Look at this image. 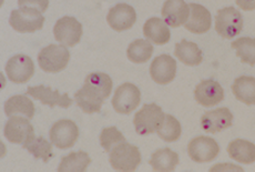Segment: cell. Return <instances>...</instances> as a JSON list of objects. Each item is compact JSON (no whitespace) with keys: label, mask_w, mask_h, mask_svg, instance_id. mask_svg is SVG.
Listing matches in <instances>:
<instances>
[{"label":"cell","mask_w":255,"mask_h":172,"mask_svg":"<svg viewBox=\"0 0 255 172\" xmlns=\"http://www.w3.org/2000/svg\"><path fill=\"white\" fill-rule=\"evenodd\" d=\"M174 55L186 66H199L203 60V53L197 43L188 40H181L175 45Z\"/></svg>","instance_id":"7402d4cb"},{"label":"cell","mask_w":255,"mask_h":172,"mask_svg":"<svg viewBox=\"0 0 255 172\" xmlns=\"http://www.w3.org/2000/svg\"><path fill=\"white\" fill-rule=\"evenodd\" d=\"M220 146L211 137L199 136L189 142L188 154L191 159L198 164H207L217 158Z\"/></svg>","instance_id":"52a82bcc"},{"label":"cell","mask_w":255,"mask_h":172,"mask_svg":"<svg viewBox=\"0 0 255 172\" xmlns=\"http://www.w3.org/2000/svg\"><path fill=\"white\" fill-rule=\"evenodd\" d=\"M18 6L19 8H31L45 12L49 6V0H18Z\"/></svg>","instance_id":"d6a6232c"},{"label":"cell","mask_w":255,"mask_h":172,"mask_svg":"<svg viewBox=\"0 0 255 172\" xmlns=\"http://www.w3.org/2000/svg\"><path fill=\"white\" fill-rule=\"evenodd\" d=\"M243 29V16L234 7L220 9L215 16V30L221 37L232 39Z\"/></svg>","instance_id":"5b68a950"},{"label":"cell","mask_w":255,"mask_h":172,"mask_svg":"<svg viewBox=\"0 0 255 172\" xmlns=\"http://www.w3.org/2000/svg\"><path fill=\"white\" fill-rule=\"evenodd\" d=\"M228 154L232 160L251 165L255 162V145L248 140L235 139L228 146Z\"/></svg>","instance_id":"44dd1931"},{"label":"cell","mask_w":255,"mask_h":172,"mask_svg":"<svg viewBox=\"0 0 255 172\" xmlns=\"http://www.w3.org/2000/svg\"><path fill=\"white\" fill-rule=\"evenodd\" d=\"M4 114L8 117L23 116L29 120L35 116V106L33 102L26 96H12L4 102Z\"/></svg>","instance_id":"603a6c76"},{"label":"cell","mask_w":255,"mask_h":172,"mask_svg":"<svg viewBox=\"0 0 255 172\" xmlns=\"http://www.w3.org/2000/svg\"><path fill=\"white\" fill-rule=\"evenodd\" d=\"M243 171L241 167L239 166H234V165H218L214 166L212 169H210V171Z\"/></svg>","instance_id":"e575fe53"},{"label":"cell","mask_w":255,"mask_h":172,"mask_svg":"<svg viewBox=\"0 0 255 172\" xmlns=\"http://www.w3.org/2000/svg\"><path fill=\"white\" fill-rule=\"evenodd\" d=\"M140 101L141 92L139 88L130 82H126L117 88L111 103L118 114L129 115L136 109Z\"/></svg>","instance_id":"8992f818"},{"label":"cell","mask_w":255,"mask_h":172,"mask_svg":"<svg viewBox=\"0 0 255 172\" xmlns=\"http://www.w3.org/2000/svg\"><path fill=\"white\" fill-rule=\"evenodd\" d=\"M109 161L112 168L117 171H134L141 164L140 150L138 147L128 144L127 141L122 142L110 151Z\"/></svg>","instance_id":"7a4b0ae2"},{"label":"cell","mask_w":255,"mask_h":172,"mask_svg":"<svg viewBox=\"0 0 255 172\" xmlns=\"http://www.w3.org/2000/svg\"><path fill=\"white\" fill-rule=\"evenodd\" d=\"M181 132H182V128L180 122L173 116L165 115L163 124L161 125L156 134L165 142H174L180 138Z\"/></svg>","instance_id":"f546056e"},{"label":"cell","mask_w":255,"mask_h":172,"mask_svg":"<svg viewBox=\"0 0 255 172\" xmlns=\"http://www.w3.org/2000/svg\"><path fill=\"white\" fill-rule=\"evenodd\" d=\"M45 23L42 13L31 8L14 9L10 13L9 24L17 32H35L41 30Z\"/></svg>","instance_id":"277c9868"},{"label":"cell","mask_w":255,"mask_h":172,"mask_svg":"<svg viewBox=\"0 0 255 172\" xmlns=\"http://www.w3.org/2000/svg\"><path fill=\"white\" fill-rule=\"evenodd\" d=\"M190 16L184 23V28L195 34L208 32L212 26V16L207 8L199 3H189Z\"/></svg>","instance_id":"e0dca14e"},{"label":"cell","mask_w":255,"mask_h":172,"mask_svg":"<svg viewBox=\"0 0 255 172\" xmlns=\"http://www.w3.org/2000/svg\"><path fill=\"white\" fill-rule=\"evenodd\" d=\"M161 13L168 26L178 28L188 21L190 7L184 0H166Z\"/></svg>","instance_id":"d6986e66"},{"label":"cell","mask_w":255,"mask_h":172,"mask_svg":"<svg viewBox=\"0 0 255 172\" xmlns=\"http://www.w3.org/2000/svg\"><path fill=\"white\" fill-rule=\"evenodd\" d=\"M4 69H6L8 79L14 83L27 82L35 73V65H33L32 59L22 53L9 59Z\"/></svg>","instance_id":"30bf717a"},{"label":"cell","mask_w":255,"mask_h":172,"mask_svg":"<svg viewBox=\"0 0 255 172\" xmlns=\"http://www.w3.org/2000/svg\"><path fill=\"white\" fill-rule=\"evenodd\" d=\"M51 144L58 149H69L75 146L79 138V129L71 120H59L49 131Z\"/></svg>","instance_id":"ba28073f"},{"label":"cell","mask_w":255,"mask_h":172,"mask_svg":"<svg viewBox=\"0 0 255 172\" xmlns=\"http://www.w3.org/2000/svg\"><path fill=\"white\" fill-rule=\"evenodd\" d=\"M85 82L89 83L92 87H95L97 90H99L105 96L106 99L110 96L112 86H114V82H112L110 76L104 72L90 73V75L87 76Z\"/></svg>","instance_id":"4dcf8cb0"},{"label":"cell","mask_w":255,"mask_h":172,"mask_svg":"<svg viewBox=\"0 0 255 172\" xmlns=\"http://www.w3.org/2000/svg\"><path fill=\"white\" fill-rule=\"evenodd\" d=\"M27 95L32 97L35 100L40 101L42 105H47L51 108L59 106L66 109L72 105V99L67 93H60L58 90H52L50 87L43 85L28 87Z\"/></svg>","instance_id":"4fadbf2b"},{"label":"cell","mask_w":255,"mask_h":172,"mask_svg":"<svg viewBox=\"0 0 255 172\" xmlns=\"http://www.w3.org/2000/svg\"><path fill=\"white\" fill-rule=\"evenodd\" d=\"M22 146L36 159H41L43 162H48L49 159L52 158V144L46 140L45 138L33 136Z\"/></svg>","instance_id":"83f0119b"},{"label":"cell","mask_w":255,"mask_h":172,"mask_svg":"<svg viewBox=\"0 0 255 172\" xmlns=\"http://www.w3.org/2000/svg\"><path fill=\"white\" fill-rule=\"evenodd\" d=\"M194 98L202 107H214L224 99V90L215 80H202L195 87Z\"/></svg>","instance_id":"9a60e30c"},{"label":"cell","mask_w":255,"mask_h":172,"mask_svg":"<svg viewBox=\"0 0 255 172\" xmlns=\"http://www.w3.org/2000/svg\"><path fill=\"white\" fill-rule=\"evenodd\" d=\"M70 60V53L65 46L49 45L38 55V63L45 72L57 73L63 70Z\"/></svg>","instance_id":"3957f363"},{"label":"cell","mask_w":255,"mask_h":172,"mask_svg":"<svg viewBox=\"0 0 255 172\" xmlns=\"http://www.w3.org/2000/svg\"><path fill=\"white\" fill-rule=\"evenodd\" d=\"M233 95L239 101L248 106H255V78L241 76L234 80L231 87Z\"/></svg>","instance_id":"cb8c5ba5"},{"label":"cell","mask_w":255,"mask_h":172,"mask_svg":"<svg viewBox=\"0 0 255 172\" xmlns=\"http://www.w3.org/2000/svg\"><path fill=\"white\" fill-rule=\"evenodd\" d=\"M232 124L233 114L229 108H218L215 110L205 112L201 117V128L208 134H218L228 129Z\"/></svg>","instance_id":"7c38bea8"},{"label":"cell","mask_w":255,"mask_h":172,"mask_svg":"<svg viewBox=\"0 0 255 172\" xmlns=\"http://www.w3.org/2000/svg\"><path fill=\"white\" fill-rule=\"evenodd\" d=\"M153 53V46L144 39H136L127 49L128 59L133 63H144Z\"/></svg>","instance_id":"4316f807"},{"label":"cell","mask_w":255,"mask_h":172,"mask_svg":"<svg viewBox=\"0 0 255 172\" xmlns=\"http://www.w3.org/2000/svg\"><path fill=\"white\" fill-rule=\"evenodd\" d=\"M164 112L155 103L144 105L142 109L135 114L133 125L136 134L140 136H148L159 130L164 120Z\"/></svg>","instance_id":"6da1fadb"},{"label":"cell","mask_w":255,"mask_h":172,"mask_svg":"<svg viewBox=\"0 0 255 172\" xmlns=\"http://www.w3.org/2000/svg\"><path fill=\"white\" fill-rule=\"evenodd\" d=\"M75 98L78 107H80V109L86 114L99 112L102 105H104V101L106 100L105 96L99 90H97L95 87L86 82L81 89L76 92Z\"/></svg>","instance_id":"ac0fdd59"},{"label":"cell","mask_w":255,"mask_h":172,"mask_svg":"<svg viewBox=\"0 0 255 172\" xmlns=\"http://www.w3.org/2000/svg\"><path fill=\"white\" fill-rule=\"evenodd\" d=\"M235 2L245 11L255 10V0H235Z\"/></svg>","instance_id":"836d02e7"},{"label":"cell","mask_w":255,"mask_h":172,"mask_svg":"<svg viewBox=\"0 0 255 172\" xmlns=\"http://www.w3.org/2000/svg\"><path fill=\"white\" fill-rule=\"evenodd\" d=\"M126 141L125 136L117 129V127H108L101 131L100 145L107 152H110L116 146Z\"/></svg>","instance_id":"1f68e13d"},{"label":"cell","mask_w":255,"mask_h":172,"mask_svg":"<svg viewBox=\"0 0 255 172\" xmlns=\"http://www.w3.org/2000/svg\"><path fill=\"white\" fill-rule=\"evenodd\" d=\"M3 136L11 144L24 145L35 134L28 118L12 116L4 125Z\"/></svg>","instance_id":"8fae6325"},{"label":"cell","mask_w":255,"mask_h":172,"mask_svg":"<svg viewBox=\"0 0 255 172\" xmlns=\"http://www.w3.org/2000/svg\"><path fill=\"white\" fill-rule=\"evenodd\" d=\"M231 46L237 50V56L243 63L250 66L255 65V39L251 37H242L234 40Z\"/></svg>","instance_id":"f1b7e54d"},{"label":"cell","mask_w":255,"mask_h":172,"mask_svg":"<svg viewBox=\"0 0 255 172\" xmlns=\"http://www.w3.org/2000/svg\"><path fill=\"white\" fill-rule=\"evenodd\" d=\"M91 164V158L85 151L71 152L63 157L58 167L59 172H82Z\"/></svg>","instance_id":"484cf974"},{"label":"cell","mask_w":255,"mask_h":172,"mask_svg":"<svg viewBox=\"0 0 255 172\" xmlns=\"http://www.w3.org/2000/svg\"><path fill=\"white\" fill-rule=\"evenodd\" d=\"M152 80L159 85H168L176 76V62L169 55H161L154 58L150 66Z\"/></svg>","instance_id":"2e32d148"},{"label":"cell","mask_w":255,"mask_h":172,"mask_svg":"<svg viewBox=\"0 0 255 172\" xmlns=\"http://www.w3.org/2000/svg\"><path fill=\"white\" fill-rule=\"evenodd\" d=\"M143 34L149 41L159 46L168 43L171 38L168 24L162 19L156 17H152L145 21L143 26Z\"/></svg>","instance_id":"ffe728a7"},{"label":"cell","mask_w":255,"mask_h":172,"mask_svg":"<svg viewBox=\"0 0 255 172\" xmlns=\"http://www.w3.org/2000/svg\"><path fill=\"white\" fill-rule=\"evenodd\" d=\"M179 164V155L169 148L159 149L153 152L149 161L152 169L158 172H170Z\"/></svg>","instance_id":"d4e9b609"},{"label":"cell","mask_w":255,"mask_h":172,"mask_svg":"<svg viewBox=\"0 0 255 172\" xmlns=\"http://www.w3.org/2000/svg\"><path fill=\"white\" fill-rule=\"evenodd\" d=\"M107 21L114 30L121 32L132 28L136 21V13L130 4L118 3L109 10Z\"/></svg>","instance_id":"5bb4252c"},{"label":"cell","mask_w":255,"mask_h":172,"mask_svg":"<svg viewBox=\"0 0 255 172\" xmlns=\"http://www.w3.org/2000/svg\"><path fill=\"white\" fill-rule=\"evenodd\" d=\"M56 40L68 47L76 46L82 36V24L75 17H62L53 27Z\"/></svg>","instance_id":"9c48e42d"}]
</instances>
